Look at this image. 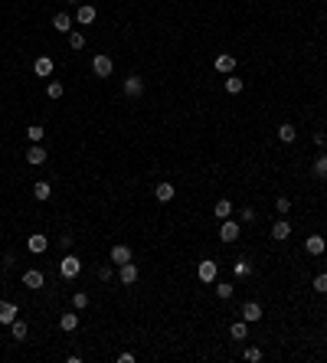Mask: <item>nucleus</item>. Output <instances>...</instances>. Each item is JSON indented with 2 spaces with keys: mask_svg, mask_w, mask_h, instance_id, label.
Here are the masks:
<instances>
[{
  "mask_svg": "<svg viewBox=\"0 0 327 363\" xmlns=\"http://www.w3.org/2000/svg\"><path fill=\"white\" fill-rule=\"evenodd\" d=\"M79 272H82V259H79V255H63V262H59V275H63L66 281H72Z\"/></svg>",
  "mask_w": 327,
  "mask_h": 363,
  "instance_id": "obj_1",
  "label": "nucleus"
},
{
  "mask_svg": "<svg viewBox=\"0 0 327 363\" xmlns=\"http://www.w3.org/2000/svg\"><path fill=\"white\" fill-rule=\"evenodd\" d=\"M111 69H114V63H111V56H105V52H99V56L92 59V72L99 75V79H108Z\"/></svg>",
  "mask_w": 327,
  "mask_h": 363,
  "instance_id": "obj_2",
  "label": "nucleus"
},
{
  "mask_svg": "<svg viewBox=\"0 0 327 363\" xmlns=\"http://www.w3.org/2000/svg\"><path fill=\"white\" fill-rule=\"evenodd\" d=\"M121 88H125V95H128V99H138V95L144 92V79H141L138 72H131V75L125 79V85H121Z\"/></svg>",
  "mask_w": 327,
  "mask_h": 363,
  "instance_id": "obj_3",
  "label": "nucleus"
},
{
  "mask_svg": "<svg viewBox=\"0 0 327 363\" xmlns=\"http://www.w3.org/2000/svg\"><path fill=\"white\" fill-rule=\"evenodd\" d=\"M216 272H219V265H216L213 259H203V262H200V269H197V278L209 285V281H216Z\"/></svg>",
  "mask_w": 327,
  "mask_h": 363,
  "instance_id": "obj_4",
  "label": "nucleus"
},
{
  "mask_svg": "<svg viewBox=\"0 0 327 363\" xmlns=\"http://www.w3.org/2000/svg\"><path fill=\"white\" fill-rule=\"evenodd\" d=\"M213 66H216V72H223V75H233V72H236V56H233V52H219Z\"/></svg>",
  "mask_w": 327,
  "mask_h": 363,
  "instance_id": "obj_5",
  "label": "nucleus"
},
{
  "mask_svg": "<svg viewBox=\"0 0 327 363\" xmlns=\"http://www.w3.org/2000/svg\"><path fill=\"white\" fill-rule=\"evenodd\" d=\"M118 281H121V285H134V281H138V265L134 262L118 265Z\"/></svg>",
  "mask_w": 327,
  "mask_h": 363,
  "instance_id": "obj_6",
  "label": "nucleus"
},
{
  "mask_svg": "<svg viewBox=\"0 0 327 363\" xmlns=\"http://www.w3.org/2000/svg\"><path fill=\"white\" fill-rule=\"evenodd\" d=\"M46 147H43V144H30V150H26V164H30V167H40V164H46Z\"/></svg>",
  "mask_w": 327,
  "mask_h": 363,
  "instance_id": "obj_7",
  "label": "nucleus"
},
{
  "mask_svg": "<svg viewBox=\"0 0 327 363\" xmlns=\"http://www.w3.org/2000/svg\"><path fill=\"white\" fill-rule=\"evenodd\" d=\"M23 285L30 288V291H36V288L46 285V275H43L40 269H30V272H23Z\"/></svg>",
  "mask_w": 327,
  "mask_h": 363,
  "instance_id": "obj_8",
  "label": "nucleus"
},
{
  "mask_svg": "<svg viewBox=\"0 0 327 363\" xmlns=\"http://www.w3.org/2000/svg\"><path fill=\"white\" fill-rule=\"evenodd\" d=\"M16 314H20V308L13 304V301H0V324H13L16 321Z\"/></svg>",
  "mask_w": 327,
  "mask_h": 363,
  "instance_id": "obj_9",
  "label": "nucleus"
},
{
  "mask_svg": "<svg viewBox=\"0 0 327 363\" xmlns=\"http://www.w3.org/2000/svg\"><path fill=\"white\" fill-rule=\"evenodd\" d=\"M26 249H30L33 255H43V252L49 249V239H46V236H40V233H33L30 239H26Z\"/></svg>",
  "mask_w": 327,
  "mask_h": 363,
  "instance_id": "obj_10",
  "label": "nucleus"
},
{
  "mask_svg": "<svg viewBox=\"0 0 327 363\" xmlns=\"http://www.w3.org/2000/svg\"><path fill=\"white\" fill-rule=\"evenodd\" d=\"M219 239H223V242H236V239H239V223L223 219V226H219Z\"/></svg>",
  "mask_w": 327,
  "mask_h": 363,
  "instance_id": "obj_11",
  "label": "nucleus"
},
{
  "mask_svg": "<svg viewBox=\"0 0 327 363\" xmlns=\"http://www.w3.org/2000/svg\"><path fill=\"white\" fill-rule=\"evenodd\" d=\"M324 249H327L324 236H307V239H304V252H307V255H324Z\"/></svg>",
  "mask_w": 327,
  "mask_h": 363,
  "instance_id": "obj_12",
  "label": "nucleus"
},
{
  "mask_svg": "<svg viewBox=\"0 0 327 363\" xmlns=\"http://www.w3.org/2000/svg\"><path fill=\"white\" fill-rule=\"evenodd\" d=\"M33 72H36L40 79H49L52 75V59L49 56H36L33 59Z\"/></svg>",
  "mask_w": 327,
  "mask_h": 363,
  "instance_id": "obj_13",
  "label": "nucleus"
},
{
  "mask_svg": "<svg viewBox=\"0 0 327 363\" xmlns=\"http://www.w3.org/2000/svg\"><path fill=\"white\" fill-rule=\"evenodd\" d=\"M242 321H249V324L262 321V304H259V301H249V304H242Z\"/></svg>",
  "mask_w": 327,
  "mask_h": 363,
  "instance_id": "obj_14",
  "label": "nucleus"
},
{
  "mask_svg": "<svg viewBox=\"0 0 327 363\" xmlns=\"http://www.w3.org/2000/svg\"><path fill=\"white\" fill-rule=\"evenodd\" d=\"M95 16H99V10H95V7H88V4H82V7L75 10V23L88 26V23H95Z\"/></svg>",
  "mask_w": 327,
  "mask_h": 363,
  "instance_id": "obj_15",
  "label": "nucleus"
},
{
  "mask_svg": "<svg viewBox=\"0 0 327 363\" xmlns=\"http://www.w3.org/2000/svg\"><path fill=\"white\" fill-rule=\"evenodd\" d=\"M154 197L161 200V203H170V200L177 197V187H174V183H157V187H154Z\"/></svg>",
  "mask_w": 327,
  "mask_h": 363,
  "instance_id": "obj_16",
  "label": "nucleus"
},
{
  "mask_svg": "<svg viewBox=\"0 0 327 363\" xmlns=\"http://www.w3.org/2000/svg\"><path fill=\"white\" fill-rule=\"evenodd\" d=\"M33 197H36L40 203H46L52 197V187H49V180H36L33 183Z\"/></svg>",
  "mask_w": 327,
  "mask_h": 363,
  "instance_id": "obj_17",
  "label": "nucleus"
},
{
  "mask_svg": "<svg viewBox=\"0 0 327 363\" xmlns=\"http://www.w3.org/2000/svg\"><path fill=\"white\" fill-rule=\"evenodd\" d=\"M288 236H291V223H288V219H278V223L272 226V239H278V242H285Z\"/></svg>",
  "mask_w": 327,
  "mask_h": 363,
  "instance_id": "obj_18",
  "label": "nucleus"
},
{
  "mask_svg": "<svg viewBox=\"0 0 327 363\" xmlns=\"http://www.w3.org/2000/svg\"><path fill=\"white\" fill-rule=\"evenodd\" d=\"M52 26H56V33H72V16H69V13H56V16H52Z\"/></svg>",
  "mask_w": 327,
  "mask_h": 363,
  "instance_id": "obj_19",
  "label": "nucleus"
},
{
  "mask_svg": "<svg viewBox=\"0 0 327 363\" xmlns=\"http://www.w3.org/2000/svg\"><path fill=\"white\" fill-rule=\"evenodd\" d=\"M111 262H114V265L131 262V249H128V245H111Z\"/></svg>",
  "mask_w": 327,
  "mask_h": 363,
  "instance_id": "obj_20",
  "label": "nucleus"
},
{
  "mask_svg": "<svg viewBox=\"0 0 327 363\" xmlns=\"http://www.w3.org/2000/svg\"><path fill=\"white\" fill-rule=\"evenodd\" d=\"M233 272H236V278H249V275H252V262L239 255V259H236V265H233Z\"/></svg>",
  "mask_w": 327,
  "mask_h": 363,
  "instance_id": "obj_21",
  "label": "nucleus"
},
{
  "mask_svg": "<svg viewBox=\"0 0 327 363\" xmlns=\"http://www.w3.org/2000/svg\"><path fill=\"white\" fill-rule=\"evenodd\" d=\"M295 138H298V131H295V125H291V121H285V125H278V141H285V144H291Z\"/></svg>",
  "mask_w": 327,
  "mask_h": 363,
  "instance_id": "obj_22",
  "label": "nucleus"
},
{
  "mask_svg": "<svg viewBox=\"0 0 327 363\" xmlns=\"http://www.w3.org/2000/svg\"><path fill=\"white\" fill-rule=\"evenodd\" d=\"M229 334H233L236 340H249V321H236L229 327Z\"/></svg>",
  "mask_w": 327,
  "mask_h": 363,
  "instance_id": "obj_23",
  "label": "nucleus"
},
{
  "mask_svg": "<svg viewBox=\"0 0 327 363\" xmlns=\"http://www.w3.org/2000/svg\"><path fill=\"white\" fill-rule=\"evenodd\" d=\"M59 327H63L66 334H72L79 327V314H59Z\"/></svg>",
  "mask_w": 327,
  "mask_h": 363,
  "instance_id": "obj_24",
  "label": "nucleus"
},
{
  "mask_svg": "<svg viewBox=\"0 0 327 363\" xmlns=\"http://www.w3.org/2000/svg\"><path fill=\"white\" fill-rule=\"evenodd\" d=\"M10 337H13V340H23V337H26V321H20V317H16V321L10 324Z\"/></svg>",
  "mask_w": 327,
  "mask_h": 363,
  "instance_id": "obj_25",
  "label": "nucleus"
},
{
  "mask_svg": "<svg viewBox=\"0 0 327 363\" xmlns=\"http://www.w3.org/2000/svg\"><path fill=\"white\" fill-rule=\"evenodd\" d=\"M213 213H216V219H229V213H233V203H229V200H219Z\"/></svg>",
  "mask_w": 327,
  "mask_h": 363,
  "instance_id": "obj_26",
  "label": "nucleus"
},
{
  "mask_svg": "<svg viewBox=\"0 0 327 363\" xmlns=\"http://www.w3.org/2000/svg\"><path fill=\"white\" fill-rule=\"evenodd\" d=\"M314 177H321V180H327V154H321L314 161Z\"/></svg>",
  "mask_w": 327,
  "mask_h": 363,
  "instance_id": "obj_27",
  "label": "nucleus"
},
{
  "mask_svg": "<svg viewBox=\"0 0 327 363\" xmlns=\"http://www.w3.org/2000/svg\"><path fill=\"white\" fill-rule=\"evenodd\" d=\"M46 95H49V99H63V95H66V85H63V82H49V85H46Z\"/></svg>",
  "mask_w": 327,
  "mask_h": 363,
  "instance_id": "obj_28",
  "label": "nucleus"
},
{
  "mask_svg": "<svg viewBox=\"0 0 327 363\" xmlns=\"http://www.w3.org/2000/svg\"><path fill=\"white\" fill-rule=\"evenodd\" d=\"M43 135H46V131H43L40 125H30V128H26V138H30V144H40Z\"/></svg>",
  "mask_w": 327,
  "mask_h": 363,
  "instance_id": "obj_29",
  "label": "nucleus"
},
{
  "mask_svg": "<svg viewBox=\"0 0 327 363\" xmlns=\"http://www.w3.org/2000/svg\"><path fill=\"white\" fill-rule=\"evenodd\" d=\"M226 92H229V95H239V92H242V79L229 75V79H226Z\"/></svg>",
  "mask_w": 327,
  "mask_h": 363,
  "instance_id": "obj_30",
  "label": "nucleus"
},
{
  "mask_svg": "<svg viewBox=\"0 0 327 363\" xmlns=\"http://www.w3.org/2000/svg\"><path fill=\"white\" fill-rule=\"evenodd\" d=\"M216 298L229 301V298H233V285H229V281H219V285H216Z\"/></svg>",
  "mask_w": 327,
  "mask_h": 363,
  "instance_id": "obj_31",
  "label": "nucleus"
},
{
  "mask_svg": "<svg viewBox=\"0 0 327 363\" xmlns=\"http://www.w3.org/2000/svg\"><path fill=\"white\" fill-rule=\"evenodd\" d=\"M72 308H75V311L88 308V295H85V291H75V295H72Z\"/></svg>",
  "mask_w": 327,
  "mask_h": 363,
  "instance_id": "obj_32",
  "label": "nucleus"
},
{
  "mask_svg": "<svg viewBox=\"0 0 327 363\" xmlns=\"http://www.w3.org/2000/svg\"><path fill=\"white\" fill-rule=\"evenodd\" d=\"M314 291L327 295V272H317V275H314Z\"/></svg>",
  "mask_w": 327,
  "mask_h": 363,
  "instance_id": "obj_33",
  "label": "nucleus"
},
{
  "mask_svg": "<svg viewBox=\"0 0 327 363\" xmlns=\"http://www.w3.org/2000/svg\"><path fill=\"white\" fill-rule=\"evenodd\" d=\"M242 357L249 360V363H259V360H262V350H259V347H245V350H242Z\"/></svg>",
  "mask_w": 327,
  "mask_h": 363,
  "instance_id": "obj_34",
  "label": "nucleus"
},
{
  "mask_svg": "<svg viewBox=\"0 0 327 363\" xmlns=\"http://www.w3.org/2000/svg\"><path fill=\"white\" fill-rule=\"evenodd\" d=\"M275 209H278L281 216H285V213H291V200H288V197H278V200H275Z\"/></svg>",
  "mask_w": 327,
  "mask_h": 363,
  "instance_id": "obj_35",
  "label": "nucleus"
},
{
  "mask_svg": "<svg viewBox=\"0 0 327 363\" xmlns=\"http://www.w3.org/2000/svg\"><path fill=\"white\" fill-rule=\"evenodd\" d=\"M69 46H72V49H82V46H85V36H82V33H69Z\"/></svg>",
  "mask_w": 327,
  "mask_h": 363,
  "instance_id": "obj_36",
  "label": "nucleus"
},
{
  "mask_svg": "<svg viewBox=\"0 0 327 363\" xmlns=\"http://www.w3.org/2000/svg\"><path fill=\"white\" fill-rule=\"evenodd\" d=\"M95 275H99L102 281H111V269H108V265H99V272H95Z\"/></svg>",
  "mask_w": 327,
  "mask_h": 363,
  "instance_id": "obj_37",
  "label": "nucleus"
},
{
  "mask_svg": "<svg viewBox=\"0 0 327 363\" xmlns=\"http://www.w3.org/2000/svg\"><path fill=\"white\" fill-rule=\"evenodd\" d=\"M311 141H314V144H317V147H321V150H324V144H327V138H324V131H314V135H311Z\"/></svg>",
  "mask_w": 327,
  "mask_h": 363,
  "instance_id": "obj_38",
  "label": "nucleus"
},
{
  "mask_svg": "<svg viewBox=\"0 0 327 363\" xmlns=\"http://www.w3.org/2000/svg\"><path fill=\"white\" fill-rule=\"evenodd\" d=\"M242 223H255V209H242Z\"/></svg>",
  "mask_w": 327,
  "mask_h": 363,
  "instance_id": "obj_39",
  "label": "nucleus"
},
{
  "mask_svg": "<svg viewBox=\"0 0 327 363\" xmlns=\"http://www.w3.org/2000/svg\"><path fill=\"white\" fill-rule=\"evenodd\" d=\"M59 245H63V249H72V236H59Z\"/></svg>",
  "mask_w": 327,
  "mask_h": 363,
  "instance_id": "obj_40",
  "label": "nucleus"
},
{
  "mask_svg": "<svg viewBox=\"0 0 327 363\" xmlns=\"http://www.w3.org/2000/svg\"><path fill=\"white\" fill-rule=\"evenodd\" d=\"M69 4H79V0H69Z\"/></svg>",
  "mask_w": 327,
  "mask_h": 363,
  "instance_id": "obj_41",
  "label": "nucleus"
},
{
  "mask_svg": "<svg viewBox=\"0 0 327 363\" xmlns=\"http://www.w3.org/2000/svg\"><path fill=\"white\" fill-rule=\"evenodd\" d=\"M324 23H327V16H324Z\"/></svg>",
  "mask_w": 327,
  "mask_h": 363,
  "instance_id": "obj_42",
  "label": "nucleus"
}]
</instances>
